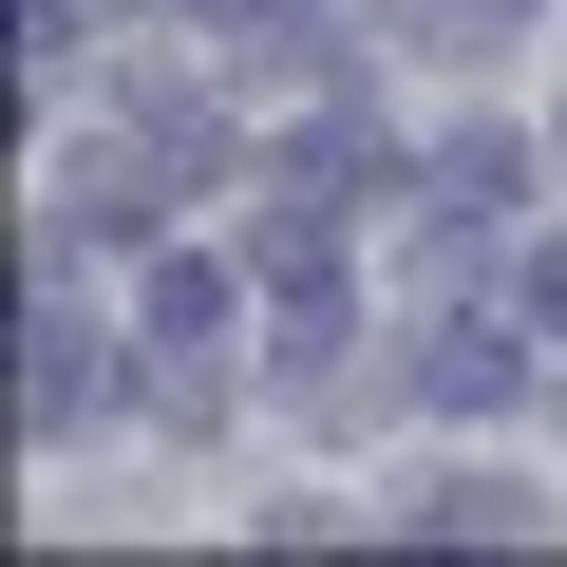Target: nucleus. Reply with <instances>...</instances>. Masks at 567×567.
Segmentation results:
<instances>
[{
    "mask_svg": "<svg viewBox=\"0 0 567 567\" xmlns=\"http://www.w3.org/2000/svg\"><path fill=\"white\" fill-rule=\"evenodd\" d=\"M529 360H548L529 322H435V341H416V398H435V416H511Z\"/></svg>",
    "mask_w": 567,
    "mask_h": 567,
    "instance_id": "1",
    "label": "nucleus"
},
{
    "mask_svg": "<svg viewBox=\"0 0 567 567\" xmlns=\"http://www.w3.org/2000/svg\"><path fill=\"white\" fill-rule=\"evenodd\" d=\"M208 322H227V284H208V265H152V284H133V341H152V360H189Z\"/></svg>",
    "mask_w": 567,
    "mask_h": 567,
    "instance_id": "2",
    "label": "nucleus"
},
{
    "mask_svg": "<svg viewBox=\"0 0 567 567\" xmlns=\"http://www.w3.org/2000/svg\"><path fill=\"white\" fill-rule=\"evenodd\" d=\"M511 189H529V152H511V133H473V152H435V227H492Z\"/></svg>",
    "mask_w": 567,
    "mask_h": 567,
    "instance_id": "3",
    "label": "nucleus"
},
{
    "mask_svg": "<svg viewBox=\"0 0 567 567\" xmlns=\"http://www.w3.org/2000/svg\"><path fill=\"white\" fill-rule=\"evenodd\" d=\"M95 416V322H39V435Z\"/></svg>",
    "mask_w": 567,
    "mask_h": 567,
    "instance_id": "4",
    "label": "nucleus"
},
{
    "mask_svg": "<svg viewBox=\"0 0 567 567\" xmlns=\"http://www.w3.org/2000/svg\"><path fill=\"white\" fill-rule=\"evenodd\" d=\"M416 529H529L511 473H416Z\"/></svg>",
    "mask_w": 567,
    "mask_h": 567,
    "instance_id": "5",
    "label": "nucleus"
},
{
    "mask_svg": "<svg viewBox=\"0 0 567 567\" xmlns=\"http://www.w3.org/2000/svg\"><path fill=\"white\" fill-rule=\"evenodd\" d=\"M529 341H567V246H529V303H511Z\"/></svg>",
    "mask_w": 567,
    "mask_h": 567,
    "instance_id": "6",
    "label": "nucleus"
}]
</instances>
